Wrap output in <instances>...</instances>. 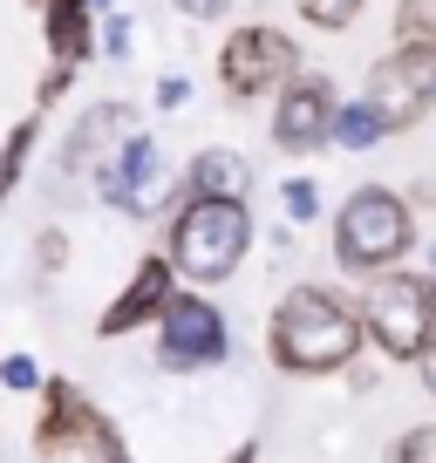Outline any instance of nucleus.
<instances>
[{"label":"nucleus","mask_w":436,"mask_h":463,"mask_svg":"<svg viewBox=\"0 0 436 463\" xmlns=\"http://www.w3.org/2000/svg\"><path fill=\"white\" fill-rule=\"evenodd\" d=\"M368 354L362 314L341 287L327 279H300L273 300V320H266V362L293 382H320V375H348Z\"/></svg>","instance_id":"f257e3e1"},{"label":"nucleus","mask_w":436,"mask_h":463,"mask_svg":"<svg viewBox=\"0 0 436 463\" xmlns=\"http://www.w3.org/2000/svg\"><path fill=\"white\" fill-rule=\"evenodd\" d=\"M252 239H260V225H252L246 198H177L164 212V246L157 252L171 260L177 287L212 293V287L246 273Z\"/></svg>","instance_id":"f03ea898"},{"label":"nucleus","mask_w":436,"mask_h":463,"mask_svg":"<svg viewBox=\"0 0 436 463\" xmlns=\"http://www.w3.org/2000/svg\"><path fill=\"white\" fill-rule=\"evenodd\" d=\"M422 279H430V293H436V252H430V273H422Z\"/></svg>","instance_id":"c756f323"},{"label":"nucleus","mask_w":436,"mask_h":463,"mask_svg":"<svg viewBox=\"0 0 436 463\" xmlns=\"http://www.w3.org/2000/svg\"><path fill=\"white\" fill-rule=\"evenodd\" d=\"M75 75H82V69H62V61H48V69H42V82H34V116H42V109H55V102L75 89Z\"/></svg>","instance_id":"b1692460"},{"label":"nucleus","mask_w":436,"mask_h":463,"mask_svg":"<svg viewBox=\"0 0 436 463\" xmlns=\"http://www.w3.org/2000/svg\"><path fill=\"white\" fill-rule=\"evenodd\" d=\"M362 7L368 0H293V14H300L307 28H320V34H348L355 21H362Z\"/></svg>","instance_id":"f3484780"},{"label":"nucleus","mask_w":436,"mask_h":463,"mask_svg":"<svg viewBox=\"0 0 436 463\" xmlns=\"http://www.w3.org/2000/svg\"><path fill=\"white\" fill-rule=\"evenodd\" d=\"M42 34H48V55H55L62 69H82V61L96 55V14H89L82 0H48Z\"/></svg>","instance_id":"ddd939ff"},{"label":"nucleus","mask_w":436,"mask_h":463,"mask_svg":"<svg viewBox=\"0 0 436 463\" xmlns=\"http://www.w3.org/2000/svg\"><path fill=\"white\" fill-rule=\"evenodd\" d=\"M171 293H177L171 260H164V252H144V260H137V273L117 287V300L96 314V334H102V341H130L137 327H157V314L171 307Z\"/></svg>","instance_id":"9d476101"},{"label":"nucleus","mask_w":436,"mask_h":463,"mask_svg":"<svg viewBox=\"0 0 436 463\" xmlns=\"http://www.w3.org/2000/svg\"><path fill=\"white\" fill-rule=\"evenodd\" d=\"M430 109H436V75H430Z\"/></svg>","instance_id":"7c9ffc66"},{"label":"nucleus","mask_w":436,"mask_h":463,"mask_svg":"<svg viewBox=\"0 0 436 463\" xmlns=\"http://www.w3.org/2000/svg\"><path fill=\"white\" fill-rule=\"evenodd\" d=\"M280 212H287V225H314L320 218V184L314 177H287V184H280Z\"/></svg>","instance_id":"aec40b11"},{"label":"nucleus","mask_w":436,"mask_h":463,"mask_svg":"<svg viewBox=\"0 0 436 463\" xmlns=\"http://www.w3.org/2000/svg\"><path fill=\"white\" fill-rule=\"evenodd\" d=\"M177 198H252V164L232 144H204L177 171Z\"/></svg>","instance_id":"f8f14e48"},{"label":"nucleus","mask_w":436,"mask_h":463,"mask_svg":"<svg viewBox=\"0 0 436 463\" xmlns=\"http://www.w3.org/2000/svg\"><path fill=\"white\" fill-rule=\"evenodd\" d=\"M42 382H48V368L34 354H0V389L7 395H42Z\"/></svg>","instance_id":"412c9836"},{"label":"nucleus","mask_w":436,"mask_h":463,"mask_svg":"<svg viewBox=\"0 0 436 463\" xmlns=\"http://www.w3.org/2000/svg\"><path fill=\"white\" fill-rule=\"evenodd\" d=\"M89 416H96V402H89L69 375H48L42 395H34V430H28L34 457H82Z\"/></svg>","instance_id":"9b49d317"},{"label":"nucleus","mask_w":436,"mask_h":463,"mask_svg":"<svg viewBox=\"0 0 436 463\" xmlns=\"http://www.w3.org/2000/svg\"><path fill=\"white\" fill-rule=\"evenodd\" d=\"M185 102H191V82L185 75H164L157 82V109H185Z\"/></svg>","instance_id":"bb28decb"},{"label":"nucleus","mask_w":436,"mask_h":463,"mask_svg":"<svg viewBox=\"0 0 436 463\" xmlns=\"http://www.w3.org/2000/svg\"><path fill=\"white\" fill-rule=\"evenodd\" d=\"M300 75V42L273 21H246L218 42V89L232 102H266Z\"/></svg>","instance_id":"39448f33"},{"label":"nucleus","mask_w":436,"mask_h":463,"mask_svg":"<svg viewBox=\"0 0 436 463\" xmlns=\"http://www.w3.org/2000/svg\"><path fill=\"white\" fill-rule=\"evenodd\" d=\"M82 7H89L96 21H102V14H117V0H82Z\"/></svg>","instance_id":"c85d7f7f"},{"label":"nucleus","mask_w":436,"mask_h":463,"mask_svg":"<svg viewBox=\"0 0 436 463\" xmlns=\"http://www.w3.org/2000/svg\"><path fill=\"white\" fill-rule=\"evenodd\" d=\"M34 144H42V116L28 109V116L14 123V130L0 137V204H7V198L21 191V177H28V157H34Z\"/></svg>","instance_id":"4468645a"},{"label":"nucleus","mask_w":436,"mask_h":463,"mask_svg":"<svg viewBox=\"0 0 436 463\" xmlns=\"http://www.w3.org/2000/svg\"><path fill=\"white\" fill-rule=\"evenodd\" d=\"M137 130H144V123H137V102H123V96L89 102L69 123V137H62V177H96L102 164L117 157V144H130Z\"/></svg>","instance_id":"1a4fd4ad"},{"label":"nucleus","mask_w":436,"mask_h":463,"mask_svg":"<svg viewBox=\"0 0 436 463\" xmlns=\"http://www.w3.org/2000/svg\"><path fill=\"white\" fill-rule=\"evenodd\" d=\"M430 75H436V48H389V55H375L362 102L382 116L389 137H409L430 116Z\"/></svg>","instance_id":"6e6552de"},{"label":"nucleus","mask_w":436,"mask_h":463,"mask_svg":"<svg viewBox=\"0 0 436 463\" xmlns=\"http://www.w3.org/2000/svg\"><path fill=\"white\" fill-rule=\"evenodd\" d=\"M382 137H389V130H382V116L368 109L362 96H355V102L341 96V109H335V137H327V144H335V150H375Z\"/></svg>","instance_id":"2eb2a0df"},{"label":"nucleus","mask_w":436,"mask_h":463,"mask_svg":"<svg viewBox=\"0 0 436 463\" xmlns=\"http://www.w3.org/2000/svg\"><path fill=\"white\" fill-rule=\"evenodd\" d=\"M382 463H436V422H409V430H395Z\"/></svg>","instance_id":"6ab92c4d"},{"label":"nucleus","mask_w":436,"mask_h":463,"mask_svg":"<svg viewBox=\"0 0 436 463\" xmlns=\"http://www.w3.org/2000/svg\"><path fill=\"white\" fill-rule=\"evenodd\" d=\"M327 246H335V266L355 279H375L389 266H403L416 252V212H409L403 191L389 184H355L335 212V232H327Z\"/></svg>","instance_id":"7ed1b4c3"},{"label":"nucleus","mask_w":436,"mask_h":463,"mask_svg":"<svg viewBox=\"0 0 436 463\" xmlns=\"http://www.w3.org/2000/svg\"><path fill=\"white\" fill-rule=\"evenodd\" d=\"M355 314H362V334L368 347H375L382 362H416L422 341L436 334V293L422 273H403V266H389V273L362 279V293H355Z\"/></svg>","instance_id":"20e7f679"},{"label":"nucleus","mask_w":436,"mask_h":463,"mask_svg":"<svg viewBox=\"0 0 436 463\" xmlns=\"http://www.w3.org/2000/svg\"><path fill=\"white\" fill-rule=\"evenodd\" d=\"M225 463H260V443H252V436H246V443H239V449H232V457H225Z\"/></svg>","instance_id":"cd10ccee"},{"label":"nucleus","mask_w":436,"mask_h":463,"mask_svg":"<svg viewBox=\"0 0 436 463\" xmlns=\"http://www.w3.org/2000/svg\"><path fill=\"white\" fill-rule=\"evenodd\" d=\"M150 334H157V368H171V375H204V368H225V354H232L225 307L191 287L171 293V307L157 314Z\"/></svg>","instance_id":"423d86ee"},{"label":"nucleus","mask_w":436,"mask_h":463,"mask_svg":"<svg viewBox=\"0 0 436 463\" xmlns=\"http://www.w3.org/2000/svg\"><path fill=\"white\" fill-rule=\"evenodd\" d=\"M335 109H341V89L327 82L320 69H300L287 89L273 96V123H266V137H273L280 157H320L327 150V137H335Z\"/></svg>","instance_id":"0eeeda50"},{"label":"nucleus","mask_w":436,"mask_h":463,"mask_svg":"<svg viewBox=\"0 0 436 463\" xmlns=\"http://www.w3.org/2000/svg\"><path fill=\"white\" fill-rule=\"evenodd\" d=\"M409 368H416V389H422V395H430V402H436V334H430V341H422V354H416V362H409Z\"/></svg>","instance_id":"a878e982"},{"label":"nucleus","mask_w":436,"mask_h":463,"mask_svg":"<svg viewBox=\"0 0 436 463\" xmlns=\"http://www.w3.org/2000/svg\"><path fill=\"white\" fill-rule=\"evenodd\" d=\"M395 48H436V0H395Z\"/></svg>","instance_id":"dca6fc26"},{"label":"nucleus","mask_w":436,"mask_h":463,"mask_svg":"<svg viewBox=\"0 0 436 463\" xmlns=\"http://www.w3.org/2000/svg\"><path fill=\"white\" fill-rule=\"evenodd\" d=\"M82 457H89V463H137V457H130V443H123V430H117V422H109V416H102V409H96V416H89Z\"/></svg>","instance_id":"a211bd4d"},{"label":"nucleus","mask_w":436,"mask_h":463,"mask_svg":"<svg viewBox=\"0 0 436 463\" xmlns=\"http://www.w3.org/2000/svg\"><path fill=\"white\" fill-rule=\"evenodd\" d=\"M130 48H137L130 14H102V28H96V55H102V61H130Z\"/></svg>","instance_id":"5701e85b"},{"label":"nucleus","mask_w":436,"mask_h":463,"mask_svg":"<svg viewBox=\"0 0 436 463\" xmlns=\"http://www.w3.org/2000/svg\"><path fill=\"white\" fill-rule=\"evenodd\" d=\"M62 266H69V232L42 225V232H34V279H55Z\"/></svg>","instance_id":"4be33fe9"},{"label":"nucleus","mask_w":436,"mask_h":463,"mask_svg":"<svg viewBox=\"0 0 436 463\" xmlns=\"http://www.w3.org/2000/svg\"><path fill=\"white\" fill-rule=\"evenodd\" d=\"M171 7H177L185 21H225V14L239 7V0H171Z\"/></svg>","instance_id":"393cba45"}]
</instances>
